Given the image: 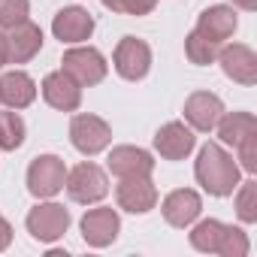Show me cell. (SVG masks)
I'll list each match as a JSON object with an SVG mask.
<instances>
[{"label":"cell","instance_id":"obj_1","mask_svg":"<svg viewBox=\"0 0 257 257\" xmlns=\"http://www.w3.org/2000/svg\"><path fill=\"white\" fill-rule=\"evenodd\" d=\"M197 182L212 194V197H227L236 191L239 185V164L218 146V143H206L200 149V158H197Z\"/></svg>","mask_w":257,"mask_h":257},{"label":"cell","instance_id":"obj_2","mask_svg":"<svg viewBox=\"0 0 257 257\" xmlns=\"http://www.w3.org/2000/svg\"><path fill=\"white\" fill-rule=\"evenodd\" d=\"M191 245L206 254H221V257H245L248 254V236L239 227L221 224L215 218L200 221L191 230Z\"/></svg>","mask_w":257,"mask_h":257},{"label":"cell","instance_id":"obj_3","mask_svg":"<svg viewBox=\"0 0 257 257\" xmlns=\"http://www.w3.org/2000/svg\"><path fill=\"white\" fill-rule=\"evenodd\" d=\"M64 185H67V194H70V200L73 203H100L106 194H109V179H106V173L97 167V164H79V167H73L70 173H67V179H64Z\"/></svg>","mask_w":257,"mask_h":257},{"label":"cell","instance_id":"obj_4","mask_svg":"<svg viewBox=\"0 0 257 257\" xmlns=\"http://www.w3.org/2000/svg\"><path fill=\"white\" fill-rule=\"evenodd\" d=\"M112 64H115V70H118L121 79H127V82H140V79H146L149 70H152V49H149L146 40L124 37V40L115 46Z\"/></svg>","mask_w":257,"mask_h":257},{"label":"cell","instance_id":"obj_5","mask_svg":"<svg viewBox=\"0 0 257 257\" xmlns=\"http://www.w3.org/2000/svg\"><path fill=\"white\" fill-rule=\"evenodd\" d=\"M70 143L82 155H100L112 143V127L100 115H76L70 121Z\"/></svg>","mask_w":257,"mask_h":257},{"label":"cell","instance_id":"obj_6","mask_svg":"<svg viewBox=\"0 0 257 257\" xmlns=\"http://www.w3.org/2000/svg\"><path fill=\"white\" fill-rule=\"evenodd\" d=\"M64 67V73H70L82 88H91V85H100L103 79H106V58L97 52V49H91V46H82V49H70V52H64V61H61Z\"/></svg>","mask_w":257,"mask_h":257},{"label":"cell","instance_id":"obj_7","mask_svg":"<svg viewBox=\"0 0 257 257\" xmlns=\"http://www.w3.org/2000/svg\"><path fill=\"white\" fill-rule=\"evenodd\" d=\"M64 179H67V167L58 155H40L28 167V191L40 200L55 197L64 188Z\"/></svg>","mask_w":257,"mask_h":257},{"label":"cell","instance_id":"obj_8","mask_svg":"<svg viewBox=\"0 0 257 257\" xmlns=\"http://www.w3.org/2000/svg\"><path fill=\"white\" fill-rule=\"evenodd\" d=\"M70 227V212L58 203H40L28 212V233L37 242H55L67 233Z\"/></svg>","mask_w":257,"mask_h":257},{"label":"cell","instance_id":"obj_9","mask_svg":"<svg viewBox=\"0 0 257 257\" xmlns=\"http://www.w3.org/2000/svg\"><path fill=\"white\" fill-rule=\"evenodd\" d=\"M118 206L124 212H134V215H146L158 206V188L149 176H134V179H121L118 191Z\"/></svg>","mask_w":257,"mask_h":257},{"label":"cell","instance_id":"obj_10","mask_svg":"<svg viewBox=\"0 0 257 257\" xmlns=\"http://www.w3.org/2000/svg\"><path fill=\"white\" fill-rule=\"evenodd\" d=\"M118 230H121V218L115 209L109 206H100V209H91L85 212L82 218V236L91 248H106L118 239Z\"/></svg>","mask_w":257,"mask_h":257},{"label":"cell","instance_id":"obj_11","mask_svg":"<svg viewBox=\"0 0 257 257\" xmlns=\"http://www.w3.org/2000/svg\"><path fill=\"white\" fill-rule=\"evenodd\" d=\"M43 97H46V103H49L52 109L76 112L79 103H82V85H79L70 73L58 70V73H49V76L43 79Z\"/></svg>","mask_w":257,"mask_h":257},{"label":"cell","instance_id":"obj_12","mask_svg":"<svg viewBox=\"0 0 257 257\" xmlns=\"http://www.w3.org/2000/svg\"><path fill=\"white\" fill-rule=\"evenodd\" d=\"M194 146H197V137L182 121H170L155 134V149L164 161H185L194 152Z\"/></svg>","mask_w":257,"mask_h":257},{"label":"cell","instance_id":"obj_13","mask_svg":"<svg viewBox=\"0 0 257 257\" xmlns=\"http://www.w3.org/2000/svg\"><path fill=\"white\" fill-rule=\"evenodd\" d=\"M221 115H224V103H221L218 94L197 91V94H191L185 100V118H188V124L194 127V131H200V134L215 131V124L221 121Z\"/></svg>","mask_w":257,"mask_h":257},{"label":"cell","instance_id":"obj_14","mask_svg":"<svg viewBox=\"0 0 257 257\" xmlns=\"http://www.w3.org/2000/svg\"><path fill=\"white\" fill-rule=\"evenodd\" d=\"M161 212H164V221H167L170 227L185 230V227H191V224L200 218V212H203V200H200L197 191H191V188H179V191L167 194Z\"/></svg>","mask_w":257,"mask_h":257},{"label":"cell","instance_id":"obj_15","mask_svg":"<svg viewBox=\"0 0 257 257\" xmlns=\"http://www.w3.org/2000/svg\"><path fill=\"white\" fill-rule=\"evenodd\" d=\"M218 61H221V70H224L227 79H233L239 85H254L257 82V55L248 46L233 43V46L218 52Z\"/></svg>","mask_w":257,"mask_h":257},{"label":"cell","instance_id":"obj_16","mask_svg":"<svg viewBox=\"0 0 257 257\" xmlns=\"http://www.w3.org/2000/svg\"><path fill=\"white\" fill-rule=\"evenodd\" d=\"M52 34L61 43H82L94 34V16L82 7H64L52 22Z\"/></svg>","mask_w":257,"mask_h":257},{"label":"cell","instance_id":"obj_17","mask_svg":"<svg viewBox=\"0 0 257 257\" xmlns=\"http://www.w3.org/2000/svg\"><path fill=\"white\" fill-rule=\"evenodd\" d=\"M155 161L146 149L137 146H118L109 152V173L118 179H134V176H152Z\"/></svg>","mask_w":257,"mask_h":257},{"label":"cell","instance_id":"obj_18","mask_svg":"<svg viewBox=\"0 0 257 257\" xmlns=\"http://www.w3.org/2000/svg\"><path fill=\"white\" fill-rule=\"evenodd\" d=\"M236 25H239V19H236L233 7L218 4V7H209V10L200 16V22H197V28H194V31H197L203 40H209V43L221 46V43H227V40L233 37Z\"/></svg>","mask_w":257,"mask_h":257},{"label":"cell","instance_id":"obj_19","mask_svg":"<svg viewBox=\"0 0 257 257\" xmlns=\"http://www.w3.org/2000/svg\"><path fill=\"white\" fill-rule=\"evenodd\" d=\"M43 49V31L34 22H22L7 34V52H10V64H28L31 58H37Z\"/></svg>","mask_w":257,"mask_h":257},{"label":"cell","instance_id":"obj_20","mask_svg":"<svg viewBox=\"0 0 257 257\" xmlns=\"http://www.w3.org/2000/svg\"><path fill=\"white\" fill-rule=\"evenodd\" d=\"M37 100V82L22 73V70H13V73H4L0 76V103L10 106V109H25Z\"/></svg>","mask_w":257,"mask_h":257},{"label":"cell","instance_id":"obj_21","mask_svg":"<svg viewBox=\"0 0 257 257\" xmlns=\"http://www.w3.org/2000/svg\"><path fill=\"white\" fill-rule=\"evenodd\" d=\"M215 127H218L221 143L236 149L245 137L257 134V118H254L251 112H227V115H221V121H218Z\"/></svg>","mask_w":257,"mask_h":257},{"label":"cell","instance_id":"obj_22","mask_svg":"<svg viewBox=\"0 0 257 257\" xmlns=\"http://www.w3.org/2000/svg\"><path fill=\"white\" fill-rule=\"evenodd\" d=\"M25 143V121L19 112H0V149L16 152Z\"/></svg>","mask_w":257,"mask_h":257},{"label":"cell","instance_id":"obj_23","mask_svg":"<svg viewBox=\"0 0 257 257\" xmlns=\"http://www.w3.org/2000/svg\"><path fill=\"white\" fill-rule=\"evenodd\" d=\"M218 49H221V46H215V43L203 40L197 31H191V34L185 37V55H188V61H191V64H200V67L212 64V61L218 58Z\"/></svg>","mask_w":257,"mask_h":257},{"label":"cell","instance_id":"obj_24","mask_svg":"<svg viewBox=\"0 0 257 257\" xmlns=\"http://www.w3.org/2000/svg\"><path fill=\"white\" fill-rule=\"evenodd\" d=\"M236 215L245 224L257 221V182H242V188L236 194Z\"/></svg>","mask_w":257,"mask_h":257},{"label":"cell","instance_id":"obj_25","mask_svg":"<svg viewBox=\"0 0 257 257\" xmlns=\"http://www.w3.org/2000/svg\"><path fill=\"white\" fill-rule=\"evenodd\" d=\"M31 4L28 0H0V31H13L16 25L28 22Z\"/></svg>","mask_w":257,"mask_h":257},{"label":"cell","instance_id":"obj_26","mask_svg":"<svg viewBox=\"0 0 257 257\" xmlns=\"http://www.w3.org/2000/svg\"><path fill=\"white\" fill-rule=\"evenodd\" d=\"M100 4L121 16H149L158 7V0H100Z\"/></svg>","mask_w":257,"mask_h":257},{"label":"cell","instance_id":"obj_27","mask_svg":"<svg viewBox=\"0 0 257 257\" xmlns=\"http://www.w3.org/2000/svg\"><path fill=\"white\" fill-rule=\"evenodd\" d=\"M239 161H242V170L245 173H257V134L245 137L239 146Z\"/></svg>","mask_w":257,"mask_h":257},{"label":"cell","instance_id":"obj_28","mask_svg":"<svg viewBox=\"0 0 257 257\" xmlns=\"http://www.w3.org/2000/svg\"><path fill=\"white\" fill-rule=\"evenodd\" d=\"M10 242H13V227H10L7 218H0V251H7Z\"/></svg>","mask_w":257,"mask_h":257},{"label":"cell","instance_id":"obj_29","mask_svg":"<svg viewBox=\"0 0 257 257\" xmlns=\"http://www.w3.org/2000/svg\"><path fill=\"white\" fill-rule=\"evenodd\" d=\"M10 64V52H7V34L0 31V67Z\"/></svg>","mask_w":257,"mask_h":257},{"label":"cell","instance_id":"obj_30","mask_svg":"<svg viewBox=\"0 0 257 257\" xmlns=\"http://www.w3.org/2000/svg\"><path fill=\"white\" fill-rule=\"evenodd\" d=\"M233 4H236L239 10H248V13H251V10H257V0H233Z\"/></svg>","mask_w":257,"mask_h":257}]
</instances>
